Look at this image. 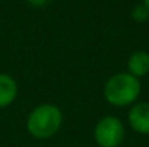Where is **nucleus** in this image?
<instances>
[{
  "label": "nucleus",
  "instance_id": "1",
  "mask_svg": "<svg viewBox=\"0 0 149 147\" xmlns=\"http://www.w3.org/2000/svg\"><path fill=\"white\" fill-rule=\"evenodd\" d=\"M62 124L61 110L49 102L35 107L26 118V130L36 140H47L58 133Z\"/></svg>",
  "mask_w": 149,
  "mask_h": 147
},
{
  "label": "nucleus",
  "instance_id": "2",
  "mask_svg": "<svg viewBox=\"0 0 149 147\" xmlns=\"http://www.w3.org/2000/svg\"><path fill=\"white\" fill-rule=\"evenodd\" d=\"M141 82L129 72H119L111 75L106 84L103 94L109 104L114 107L133 105L141 95Z\"/></svg>",
  "mask_w": 149,
  "mask_h": 147
},
{
  "label": "nucleus",
  "instance_id": "3",
  "mask_svg": "<svg viewBox=\"0 0 149 147\" xmlns=\"http://www.w3.org/2000/svg\"><path fill=\"white\" fill-rule=\"evenodd\" d=\"M126 136L123 123L114 115H106L94 127V140L100 147H119Z\"/></svg>",
  "mask_w": 149,
  "mask_h": 147
},
{
  "label": "nucleus",
  "instance_id": "4",
  "mask_svg": "<svg viewBox=\"0 0 149 147\" xmlns=\"http://www.w3.org/2000/svg\"><path fill=\"white\" fill-rule=\"evenodd\" d=\"M129 126L139 134H149V102H136L127 114Z\"/></svg>",
  "mask_w": 149,
  "mask_h": 147
},
{
  "label": "nucleus",
  "instance_id": "5",
  "mask_svg": "<svg viewBox=\"0 0 149 147\" xmlns=\"http://www.w3.org/2000/svg\"><path fill=\"white\" fill-rule=\"evenodd\" d=\"M17 97V84L9 74L0 72V108H6Z\"/></svg>",
  "mask_w": 149,
  "mask_h": 147
},
{
  "label": "nucleus",
  "instance_id": "6",
  "mask_svg": "<svg viewBox=\"0 0 149 147\" xmlns=\"http://www.w3.org/2000/svg\"><path fill=\"white\" fill-rule=\"evenodd\" d=\"M127 72L135 78H141L149 74V53L145 50L133 52L127 59Z\"/></svg>",
  "mask_w": 149,
  "mask_h": 147
},
{
  "label": "nucleus",
  "instance_id": "7",
  "mask_svg": "<svg viewBox=\"0 0 149 147\" xmlns=\"http://www.w3.org/2000/svg\"><path fill=\"white\" fill-rule=\"evenodd\" d=\"M132 17H133V20H136V22H145L149 17V10L143 4H139V6H136V7L132 10Z\"/></svg>",
  "mask_w": 149,
  "mask_h": 147
},
{
  "label": "nucleus",
  "instance_id": "8",
  "mask_svg": "<svg viewBox=\"0 0 149 147\" xmlns=\"http://www.w3.org/2000/svg\"><path fill=\"white\" fill-rule=\"evenodd\" d=\"M31 6H35V7H42V6H47L51 0H26Z\"/></svg>",
  "mask_w": 149,
  "mask_h": 147
},
{
  "label": "nucleus",
  "instance_id": "9",
  "mask_svg": "<svg viewBox=\"0 0 149 147\" xmlns=\"http://www.w3.org/2000/svg\"><path fill=\"white\" fill-rule=\"evenodd\" d=\"M142 4L149 10V0H142Z\"/></svg>",
  "mask_w": 149,
  "mask_h": 147
}]
</instances>
